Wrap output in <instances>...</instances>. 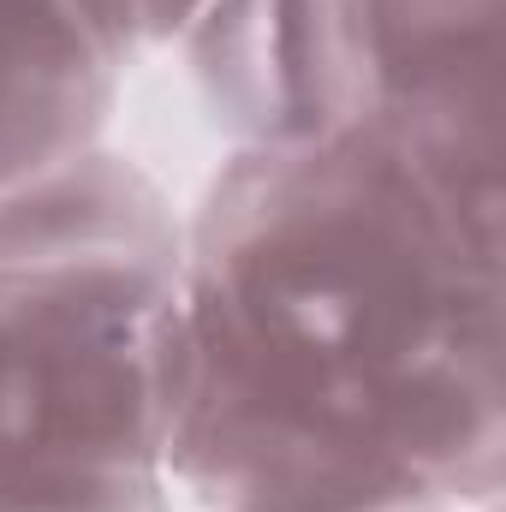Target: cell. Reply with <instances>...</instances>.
I'll use <instances>...</instances> for the list:
<instances>
[{
	"label": "cell",
	"mask_w": 506,
	"mask_h": 512,
	"mask_svg": "<svg viewBox=\"0 0 506 512\" xmlns=\"http://www.w3.org/2000/svg\"><path fill=\"white\" fill-rule=\"evenodd\" d=\"M185 399V227L90 149L0 197V471H167Z\"/></svg>",
	"instance_id": "7a4b0ae2"
},
{
	"label": "cell",
	"mask_w": 506,
	"mask_h": 512,
	"mask_svg": "<svg viewBox=\"0 0 506 512\" xmlns=\"http://www.w3.org/2000/svg\"><path fill=\"white\" fill-rule=\"evenodd\" d=\"M120 78L78 0H0V197L102 149Z\"/></svg>",
	"instance_id": "5b68a950"
},
{
	"label": "cell",
	"mask_w": 506,
	"mask_h": 512,
	"mask_svg": "<svg viewBox=\"0 0 506 512\" xmlns=\"http://www.w3.org/2000/svg\"><path fill=\"white\" fill-rule=\"evenodd\" d=\"M501 465V227L376 120L239 149L185 227L167 477L203 512H459Z\"/></svg>",
	"instance_id": "6da1fadb"
},
{
	"label": "cell",
	"mask_w": 506,
	"mask_h": 512,
	"mask_svg": "<svg viewBox=\"0 0 506 512\" xmlns=\"http://www.w3.org/2000/svg\"><path fill=\"white\" fill-rule=\"evenodd\" d=\"M179 42L239 149L322 143L376 108L364 0H203Z\"/></svg>",
	"instance_id": "3957f363"
},
{
	"label": "cell",
	"mask_w": 506,
	"mask_h": 512,
	"mask_svg": "<svg viewBox=\"0 0 506 512\" xmlns=\"http://www.w3.org/2000/svg\"><path fill=\"white\" fill-rule=\"evenodd\" d=\"M78 6L96 18V30L114 42V54L126 66L137 54L167 48L173 36H185V24L203 12V0H78Z\"/></svg>",
	"instance_id": "8992f818"
},
{
	"label": "cell",
	"mask_w": 506,
	"mask_h": 512,
	"mask_svg": "<svg viewBox=\"0 0 506 512\" xmlns=\"http://www.w3.org/2000/svg\"><path fill=\"white\" fill-rule=\"evenodd\" d=\"M506 0H364L376 120L453 203L501 227L495 66Z\"/></svg>",
	"instance_id": "277c9868"
}]
</instances>
